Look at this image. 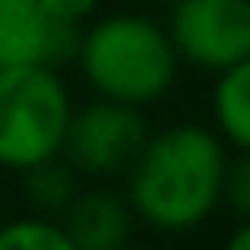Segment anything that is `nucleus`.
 Returning a JSON list of instances; mask_svg holds the SVG:
<instances>
[{"label":"nucleus","mask_w":250,"mask_h":250,"mask_svg":"<svg viewBox=\"0 0 250 250\" xmlns=\"http://www.w3.org/2000/svg\"><path fill=\"white\" fill-rule=\"evenodd\" d=\"M227 141L203 125H172L148 133L129 164V211L156 230L180 234L211 219L223 203Z\"/></svg>","instance_id":"obj_1"},{"label":"nucleus","mask_w":250,"mask_h":250,"mask_svg":"<svg viewBox=\"0 0 250 250\" xmlns=\"http://www.w3.org/2000/svg\"><path fill=\"white\" fill-rule=\"evenodd\" d=\"M74 62L98 98L125 105H148L164 98L180 70L168 31L137 12H113L82 27Z\"/></svg>","instance_id":"obj_2"},{"label":"nucleus","mask_w":250,"mask_h":250,"mask_svg":"<svg viewBox=\"0 0 250 250\" xmlns=\"http://www.w3.org/2000/svg\"><path fill=\"white\" fill-rule=\"evenodd\" d=\"M70 117V94L51 66L0 70V168L23 172L59 156Z\"/></svg>","instance_id":"obj_3"},{"label":"nucleus","mask_w":250,"mask_h":250,"mask_svg":"<svg viewBox=\"0 0 250 250\" xmlns=\"http://www.w3.org/2000/svg\"><path fill=\"white\" fill-rule=\"evenodd\" d=\"M145 137H148V125L141 105L98 98L78 109L70 105L59 156H66V164L86 176H121L137 160Z\"/></svg>","instance_id":"obj_4"},{"label":"nucleus","mask_w":250,"mask_h":250,"mask_svg":"<svg viewBox=\"0 0 250 250\" xmlns=\"http://www.w3.org/2000/svg\"><path fill=\"white\" fill-rule=\"evenodd\" d=\"M164 31L176 59L199 70L250 62V0H172Z\"/></svg>","instance_id":"obj_5"},{"label":"nucleus","mask_w":250,"mask_h":250,"mask_svg":"<svg viewBox=\"0 0 250 250\" xmlns=\"http://www.w3.org/2000/svg\"><path fill=\"white\" fill-rule=\"evenodd\" d=\"M78 23H55L39 0H0V70L8 66H51L74 62Z\"/></svg>","instance_id":"obj_6"},{"label":"nucleus","mask_w":250,"mask_h":250,"mask_svg":"<svg viewBox=\"0 0 250 250\" xmlns=\"http://www.w3.org/2000/svg\"><path fill=\"white\" fill-rule=\"evenodd\" d=\"M59 227L78 250H125L133 234V211L117 191H74V199L62 207Z\"/></svg>","instance_id":"obj_7"},{"label":"nucleus","mask_w":250,"mask_h":250,"mask_svg":"<svg viewBox=\"0 0 250 250\" xmlns=\"http://www.w3.org/2000/svg\"><path fill=\"white\" fill-rule=\"evenodd\" d=\"M211 113H215V133L234 152H246L250 148V62H234L215 74Z\"/></svg>","instance_id":"obj_8"},{"label":"nucleus","mask_w":250,"mask_h":250,"mask_svg":"<svg viewBox=\"0 0 250 250\" xmlns=\"http://www.w3.org/2000/svg\"><path fill=\"white\" fill-rule=\"evenodd\" d=\"M23 188H27V199L43 211V215H62V207L74 199L78 184H74V168L59 156L51 160H39L31 168H23Z\"/></svg>","instance_id":"obj_9"},{"label":"nucleus","mask_w":250,"mask_h":250,"mask_svg":"<svg viewBox=\"0 0 250 250\" xmlns=\"http://www.w3.org/2000/svg\"><path fill=\"white\" fill-rule=\"evenodd\" d=\"M0 250H78L55 219H12L0 227Z\"/></svg>","instance_id":"obj_10"},{"label":"nucleus","mask_w":250,"mask_h":250,"mask_svg":"<svg viewBox=\"0 0 250 250\" xmlns=\"http://www.w3.org/2000/svg\"><path fill=\"white\" fill-rule=\"evenodd\" d=\"M223 203H230L234 215H250V160L246 152H234L223 172Z\"/></svg>","instance_id":"obj_11"},{"label":"nucleus","mask_w":250,"mask_h":250,"mask_svg":"<svg viewBox=\"0 0 250 250\" xmlns=\"http://www.w3.org/2000/svg\"><path fill=\"white\" fill-rule=\"evenodd\" d=\"M102 0H39V8L55 20V23H86L94 12H98Z\"/></svg>","instance_id":"obj_12"},{"label":"nucleus","mask_w":250,"mask_h":250,"mask_svg":"<svg viewBox=\"0 0 250 250\" xmlns=\"http://www.w3.org/2000/svg\"><path fill=\"white\" fill-rule=\"evenodd\" d=\"M223 250H250V230H246V227H234V234L227 238Z\"/></svg>","instance_id":"obj_13"}]
</instances>
